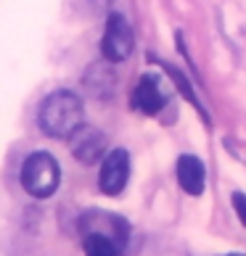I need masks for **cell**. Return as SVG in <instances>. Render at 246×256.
<instances>
[{"mask_svg":"<svg viewBox=\"0 0 246 256\" xmlns=\"http://www.w3.org/2000/svg\"><path fill=\"white\" fill-rule=\"evenodd\" d=\"M85 119V106L80 96L69 90H56L40 103V114H37V124L48 138L64 140L72 138L74 132L82 127Z\"/></svg>","mask_w":246,"mask_h":256,"instance_id":"cell-1","label":"cell"},{"mask_svg":"<svg viewBox=\"0 0 246 256\" xmlns=\"http://www.w3.org/2000/svg\"><path fill=\"white\" fill-rule=\"evenodd\" d=\"M61 182V166L48 150H35L22 164V185L35 198H48Z\"/></svg>","mask_w":246,"mask_h":256,"instance_id":"cell-2","label":"cell"},{"mask_svg":"<svg viewBox=\"0 0 246 256\" xmlns=\"http://www.w3.org/2000/svg\"><path fill=\"white\" fill-rule=\"evenodd\" d=\"M132 48H135L132 26L127 24V18L122 14H111L106 18V32H103V40H101L103 58L111 61V64H119L132 53Z\"/></svg>","mask_w":246,"mask_h":256,"instance_id":"cell-3","label":"cell"},{"mask_svg":"<svg viewBox=\"0 0 246 256\" xmlns=\"http://www.w3.org/2000/svg\"><path fill=\"white\" fill-rule=\"evenodd\" d=\"M130 177V154L125 148H114L103 156L101 174H98V188L106 196H119L127 185Z\"/></svg>","mask_w":246,"mask_h":256,"instance_id":"cell-4","label":"cell"},{"mask_svg":"<svg viewBox=\"0 0 246 256\" xmlns=\"http://www.w3.org/2000/svg\"><path fill=\"white\" fill-rule=\"evenodd\" d=\"M80 227H82V235H90V232L106 235V238L114 240L122 251H125L127 238H130V227H127V222L122 220V216L106 214V212H90V214H85L82 220H80Z\"/></svg>","mask_w":246,"mask_h":256,"instance_id":"cell-5","label":"cell"},{"mask_svg":"<svg viewBox=\"0 0 246 256\" xmlns=\"http://www.w3.org/2000/svg\"><path fill=\"white\" fill-rule=\"evenodd\" d=\"M69 148L80 164H96L98 158L106 156V135L96 127H80L69 138Z\"/></svg>","mask_w":246,"mask_h":256,"instance_id":"cell-6","label":"cell"},{"mask_svg":"<svg viewBox=\"0 0 246 256\" xmlns=\"http://www.w3.org/2000/svg\"><path fill=\"white\" fill-rule=\"evenodd\" d=\"M164 103H167V96L162 90L159 77L156 74H143L140 82H138V88H135V92H132V98H130V106L148 114V116H156V114L164 108Z\"/></svg>","mask_w":246,"mask_h":256,"instance_id":"cell-7","label":"cell"},{"mask_svg":"<svg viewBox=\"0 0 246 256\" xmlns=\"http://www.w3.org/2000/svg\"><path fill=\"white\" fill-rule=\"evenodd\" d=\"M177 182L188 196H201L206 185V166L198 156L183 154L177 158Z\"/></svg>","mask_w":246,"mask_h":256,"instance_id":"cell-8","label":"cell"},{"mask_svg":"<svg viewBox=\"0 0 246 256\" xmlns=\"http://www.w3.org/2000/svg\"><path fill=\"white\" fill-rule=\"evenodd\" d=\"M159 64L164 66V72L169 74V80L175 82V88H177V90H180L183 96H185V100L191 103V106H196V108H198V114H201V116H204V122H206V124H209V114H206V108L201 106V103H198V96H196V90L191 88V82H188V80L183 77V72H180V69H175V66H169V64H164V61H159Z\"/></svg>","mask_w":246,"mask_h":256,"instance_id":"cell-9","label":"cell"},{"mask_svg":"<svg viewBox=\"0 0 246 256\" xmlns=\"http://www.w3.org/2000/svg\"><path fill=\"white\" fill-rule=\"evenodd\" d=\"M85 256H122V248L106 235H85Z\"/></svg>","mask_w":246,"mask_h":256,"instance_id":"cell-10","label":"cell"},{"mask_svg":"<svg viewBox=\"0 0 246 256\" xmlns=\"http://www.w3.org/2000/svg\"><path fill=\"white\" fill-rule=\"evenodd\" d=\"M230 201H233V208H235V214H238L241 224L246 227V193H238V190H235V193L230 196Z\"/></svg>","mask_w":246,"mask_h":256,"instance_id":"cell-11","label":"cell"},{"mask_svg":"<svg viewBox=\"0 0 246 256\" xmlns=\"http://www.w3.org/2000/svg\"><path fill=\"white\" fill-rule=\"evenodd\" d=\"M228 256H246V254H228Z\"/></svg>","mask_w":246,"mask_h":256,"instance_id":"cell-12","label":"cell"}]
</instances>
